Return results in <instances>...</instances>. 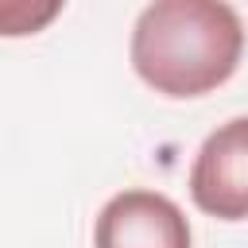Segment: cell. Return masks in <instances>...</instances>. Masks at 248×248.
<instances>
[{"mask_svg":"<svg viewBox=\"0 0 248 248\" xmlns=\"http://www.w3.org/2000/svg\"><path fill=\"white\" fill-rule=\"evenodd\" d=\"M93 248H194L190 221L159 190L112 194L93 225Z\"/></svg>","mask_w":248,"mask_h":248,"instance_id":"3957f363","label":"cell"},{"mask_svg":"<svg viewBox=\"0 0 248 248\" xmlns=\"http://www.w3.org/2000/svg\"><path fill=\"white\" fill-rule=\"evenodd\" d=\"M54 16H62V4H35V0H0V35L16 39V35H35L43 31Z\"/></svg>","mask_w":248,"mask_h":248,"instance_id":"277c9868","label":"cell"},{"mask_svg":"<svg viewBox=\"0 0 248 248\" xmlns=\"http://www.w3.org/2000/svg\"><path fill=\"white\" fill-rule=\"evenodd\" d=\"M190 198L217 221H248V116L217 124L190 167Z\"/></svg>","mask_w":248,"mask_h":248,"instance_id":"7a4b0ae2","label":"cell"},{"mask_svg":"<svg viewBox=\"0 0 248 248\" xmlns=\"http://www.w3.org/2000/svg\"><path fill=\"white\" fill-rule=\"evenodd\" d=\"M132 70L163 97H205L244 54V23L221 0H155L132 27Z\"/></svg>","mask_w":248,"mask_h":248,"instance_id":"6da1fadb","label":"cell"}]
</instances>
